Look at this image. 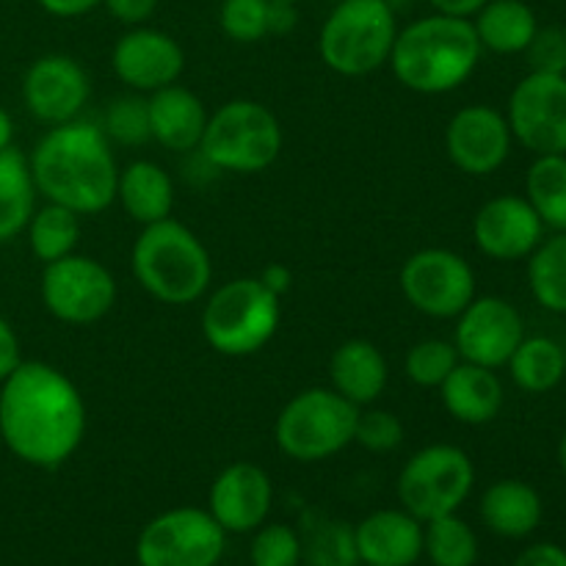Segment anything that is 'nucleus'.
<instances>
[{
	"label": "nucleus",
	"mask_w": 566,
	"mask_h": 566,
	"mask_svg": "<svg viewBox=\"0 0 566 566\" xmlns=\"http://www.w3.org/2000/svg\"><path fill=\"white\" fill-rule=\"evenodd\" d=\"M0 437L20 462L61 468L86 437V403L48 363H20L0 381Z\"/></svg>",
	"instance_id": "nucleus-1"
},
{
	"label": "nucleus",
	"mask_w": 566,
	"mask_h": 566,
	"mask_svg": "<svg viewBox=\"0 0 566 566\" xmlns=\"http://www.w3.org/2000/svg\"><path fill=\"white\" fill-rule=\"evenodd\" d=\"M31 175L48 202L64 205L77 216H94L116 199V166L111 142L92 122L55 125L33 147Z\"/></svg>",
	"instance_id": "nucleus-2"
},
{
	"label": "nucleus",
	"mask_w": 566,
	"mask_h": 566,
	"mask_svg": "<svg viewBox=\"0 0 566 566\" xmlns=\"http://www.w3.org/2000/svg\"><path fill=\"white\" fill-rule=\"evenodd\" d=\"M481 48L473 20L448 14L420 17L398 28L387 64L403 88L418 94H448L479 66Z\"/></svg>",
	"instance_id": "nucleus-3"
},
{
	"label": "nucleus",
	"mask_w": 566,
	"mask_h": 566,
	"mask_svg": "<svg viewBox=\"0 0 566 566\" xmlns=\"http://www.w3.org/2000/svg\"><path fill=\"white\" fill-rule=\"evenodd\" d=\"M133 274L138 285L164 304H193L213 280V263L197 232L169 219L147 224L133 243Z\"/></svg>",
	"instance_id": "nucleus-4"
},
{
	"label": "nucleus",
	"mask_w": 566,
	"mask_h": 566,
	"mask_svg": "<svg viewBox=\"0 0 566 566\" xmlns=\"http://www.w3.org/2000/svg\"><path fill=\"white\" fill-rule=\"evenodd\" d=\"M396 36L390 0H340L321 25L318 53L337 75L363 77L390 61Z\"/></svg>",
	"instance_id": "nucleus-5"
},
{
	"label": "nucleus",
	"mask_w": 566,
	"mask_h": 566,
	"mask_svg": "<svg viewBox=\"0 0 566 566\" xmlns=\"http://www.w3.org/2000/svg\"><path fill=\"white\" fill-rule=\"evenodd\" d=\"M282 318L280 296L258 276L224 282L202 310V335L216 354L252 357L276 335Z\"/></svg>",
	"instance_id": "nucleus-6"
},
{
	"label": "nucleus",
	"mask_w": 566,
	"mask_h": 566,
	"mask_svg": "<svg viewBox=\"0 0 566 566\" xmlns=\"http://www.w3.org/2000/svg\"><path fill=\"white\" fill-rule=\"evenodd\" d=\"M282 142L274 111L258 99H230L208 116L199 153L213 169L258 175L280 158Z\"/></svg>",
	"instance_id": "nucleus-7"
},
{
	"label": "nucleus",
	"mask_w": 566,
	"mask_h": 566,
	"mask_svg": "<svg viewBox=\"0 0 566 566\" xmlns=\"http://www.w3.org/2000/svg\"><path fill=\"white\" fill-rule=\"evenodd\" d=\"M359 407L329 387H310L282 407L274 437L280 451L293 462H324L354 442Z\"/></svg>",
	"instance_id": "nucleus-8"
},
{
	"label": "nucleus",
	"mask_w": 566,
	"mask_h": 566,
	"mask_svg": "<svg viewBox=\"0 0 566 566\" xmlns=\"http://www.w3.org/2000/svg\"><path fill=\"white\" fill-rule=\"evenodd\" d=\"M475 486L473 459L457 446L420 448L398 475V501L403 512L431 523L446 514H457Z\"/></svg>",
	"instance_id": "nucleus-9"
},
{
	"label": "nucleus",
	"mask_w": 566,
	"mask_h": 566,
	"mask_svg": "<svg viewBox=\"0 0 566 566\" xmlns=\"http://www.w3.org/2000/svg\"><path fill=\"white\" fill-rule=\"evenodd\" d=\"M227 531L208 509L180 506L158 514L136 539L138 566H216L224 556Z\"/></svg>",
	"instance_id": "nucleus-10"
},
{
	"label": "nucleus",
	"mask_w": 566,
	"mask_h": 566,
	"mask_svg": "<svg viewBox=\"0 0 566 566\" xmlns=\"http://www.w3.org/2000/svg\"><path fill=\"white\" fill-rule=\"evenodd\" d=\"M39 287L48 313L64 324H97L116 304L114 274L88 254L72 252L48 263Z\"/></svg>",
	"instance_id": "nucleus-11"
},
{
	"label": "nucleus",
	"mask_w": 566,
	"mask_h": 566,
	"mask_svg": "<svg viewBox=\"0 0 566 566\" xmlns=\"http://www.w3.org/2000/svg\"><path fill=\"white\" fill-rule=\"evenodd\" d=\"M401 293L429 318H457L475 298V271L451 249H420L403 263Z\"/></svg>",
	"instance_id": "nucleus-12"
},
{
	"label": "nucleus",
	"mask_w": 566,
	"mask_h": 566,
	"mask_svg": "<svg viewBox=\"0 0 566 566\" xmlns=\"http://www.w3.org/2000/svg\"><path fill=\"white\" fill-rule=\"evenodd\" d=\"M514 142L534 155H566V75L528 72L506 108Z\"/></svg>",
	"instance_id": "nucleus-13"
},
{
	"label": "nucleus",
	"mask_w": 566,
	"mask_h": 566,
	"mask_svg": "<svg viewBox=\"0 0 566 566\" xmlns=\"http://www.w3.org/2000/svg\"><path fill=\"white\" fill-rule=\"evenodd\" d=\"M457 321L453 346L459 357L481 368H503L525 337L523 315L501 296H475Z\"/></svg>",
	"instance_id": "nucleus-14"
},
{
	"label": "nucleus",
	"mask_w": 566,
	"mask_h": 566,
	"mask_svg": "<svg viewBox=\"0 0 566 566\" xmlns=\"http://www.w3.org/2000/svg\"><path fill=\"white\" fill-rule=\"evenodd\" d=\"M512 127L506 114L492 105H464L446 127V153L470 177L495 175L512 155Z\"/></svg>",
	"instance_id": "nucleus-15"
},
{
	"label": "nucleus",
	"mask_w": 566,
	"mask_h": 566,
	"mask_svg": "<svg viewBox=\"0 0 566 566\" xmlns=\"http://www.w3.org/2000/svg\"><path fill=\"white\" fill-rule=\"evenodd\" d=\"M92 83L86 70L72 55L50 53L33 61L22 77V99L33 119L44 125L75 122L88 103Z\"/></svg>",
	"instance_id": "nucleus-16"
},
{
	"label": "nucleus",
	"mask_w": 566,
	"mask_h": 566,
	"mask_svg": "<svg viewBox=\"0 0 566 566\" xmlns=\"http://www.w3.org/2000/svg\"><path fill=\"white\" fill-rule=\"evenodd\" d=\"M111 66L127 88L138 94H153L177 83V77L186 70V53L180 42L166 31L138 25L116 39Z\"/></svg>",
	"instance_id": "nucleus-17"
},
{
	"label": "nucleus",
	"mask_w": 566,
	"mask_h": 566,
	"mask_svg": "<svg viewBox=\"0 0 566 566\" xmlns=\"http://www.w3.org/2000/svg\"><path fill=\"white\" fill-rule=\"evenodd\" d=\"M473 238L481 254L501 263H514L528 260L545 241V224L528 199L503 193L481 205L473 219Z\"/></svg>",
	"instance_id": "nucleus-18"
},
{
	"label": "nucleus",
	"mask_w": 566,
	"mask_h": 566,
	"mask_svg": "<svg viewBox=\"0 0 566 566\" xmlns=\"http://www.w3.org/2000/svg\"><path fill=\"white\" fill-rule=\"evenodd\" d=\"M274 503V486L260 464L235 462L221 470L208 492V512L227 534H254Z\"/></svg>",
	"instance_id": "nucleus-19"
},
{
	"label": "nucleus",
	"mask_w": 566,
	"mask_h": 566,
	"mask_svg": "<svg viewBox=\"0 0 566 566\" xmlns=\"http://www.w3.org/2000/svg\"><path fill=\"white\" fill-rule=\"evenodd\" d=\"M359 564L415 566L423 556V523L403 509H379L354 528Z\"/></svg>",
	"instance_id": "nucleus-20"
},
{
	"label": "nucleus",
	"mask_w": 566,
	"mask_h": 566,
	"mask_svg": "<svg viewBox=\"0 0 566 566\" xmlns=\"http://www.w3.org/2000/svg\"><path fill=\"white\" fill-rule=\"evenodd\" d=\"M147 105L153 142L171 149V153L199 149L205 125H208V111H205V103L191 88L171 83V86L149 94Z\"/></svg>",
	"instance_id": "nucleus-21"
},
{
	"label": "nucleus",
	"mask_w": 566,
	"mask_h": 566,
	"mask_svg": "<svg viewBox=\"0 0 566 566\" xmlns=\"http://www.w3.org/2000/svg\"><path fill=\"white\" fill-rule=\"evenodd\" d=\"M390 368L379 348L370 340L354 337L340 343L329 359V381L332 390L340 392L354 407H370L385 392Z\"/></svg>",
	"instance_id": "nucleus-22"
},
{
	"label": "nucleus",
	"mask_w": 566,
	"mask_h": 566,
	"mask_svg": "<svg viewBox=\"0 0 566 566\" xmlns=\"http://www.w3.org/2000/svg\"><path fill=\"white\" fill-rule=\"evenodd\" d=\"M442 407L453 420L464 426H486L503 409V381L492 368L473 363H459L440 385Z\"/></svg>",
	"instance_id": "nucleus-23"
},
{
	"label": "nucleus",
	"mask_w": 566,
	"mask_h": 566,
	"mask_svg": "<svg viewBox=\"0 0 566 566\" xmlns=\"http://www.w3.org/2000/svg\"><path fill=\"white\" fill-rule=\"evenodd\" d=\"M539 492L520 479L495 481L481 497V520L486 528L503 539H525L542 523Z\"/></svg>",
	"instance_id": "nucleus-24"
},
{
	"label": "nucleus",
	"mask_w": 566,
	"mask_h": 566,
	"mask_svg": "<svg viewBox=\"0 0 566 566\" xmlns=\"http://www.w3.org/2000/svg\"><path fill=\"white\" fill-rule=\"evenodd\" d=\"M116 199L138 224H155L171 216L175 208V182L169 171L155 160H133L119 169L116 180Z\"/></svg>",
	"instance_id": "nucleus-25"
},
{
	"label": "nucleus",
	"mask_w": 566,
	"mask_h": 566,
	"mask_svg": "<svg viewBox=\"0 0 566 566\" xmlns=\"http://www.w3.org/2000/svg\"><path fill=\"white\" fill-rule=\"evenodd\" d=\"M473 28L484 50L517 55L528 50L539 31V20L525 0H486L484 9L473 17Z\"/></svg>",
	"instance_id": "nucleus-26"
},
{
	"label": "nucleus",
	"mask_w": 566,
	"mask_h": 566,
	"mask_svg": "<svg viewBox=\"0 0 566 566\" xmlns=\"http://www.w3.org/2000/svg\"><path fill=\"white\" fill-rule=\"evenodd\" d=\"M302 562L307 566H359L354 528L332 514L310 509L298 520Z\"/></svg>",
	"instance_id": "nucleus-27"
},
{
	"label": "nucleus",
	"mask_w": 566,
	"mask_h": 566,
	"mask_svg": "<svg viewBox=\"0 0 566 566\" xmlns=\"http://www.w3.org/2000/svg\"><path fill=\"white\" fill-rule=\"evenodd\" d=\"M36 182L20 149L0 153V243L20 235L36 210Z\"/></svg>",
	"instance_id": "nucleus-28"
},
{
	"label": "nucleus",
	"mask_w": 566,
	"mask_h": 566,
	"mask_svg": "<svg viewBox=\"0 0 566 566\" xmlns=\"http://www.w3.org/2000/svg\"><path fill=\"white\" fill-rule=\"evenodd\" d=\"M506 365L520 390L542 396V392L556 390L564 381L566 352L553 337H523V343H520L517 352L512 354Z\"/></svg>",
	"instance_id": "nucleus-29"
},
{
	"label": "nucleus",
	"mask_w": 566,
	"mask_h": 566,
	"mask_svg": "<svg viewBox=\"0 0 566 566\" xmlns=\"http://www.w3.org/2000/svg\"><path fill=\"white\" fill-rule=\"evenodd\" d=\"M525 199L545 230L566 232V155H536L525 175Z\"/></svg>",
	"instance_id": "nucleus-30"
},
{
	"label": "nucleus",
	"mask_w": 566,
	"mask_h": 566,
	"mask_svg": "<svg viewBox=\"0 0 566 566\" xmlns=\"http://www.w3.org/2000/svg\"><path fill=\"white\" fill-rule=\"evenodd\" d=\"M25 230L33 258L48 265L75 252L77 238H81V216L64 205L48 202L44 208L33 210Z\"/></svg>",
	"instance_id": "nucleus-31"
},
{
	"label": "nucleus",
	"mask_w": 566,
	"mask_h": 566,
	"mask_svg": "<svg viewBox=\"0 0 566 566\" xmlns=\"http://www.w3.org/2000/svg\"><path fill=\"white\" fill-rule=\"evenodd\" d=\"M528 285L536 302L566 315V232H553L528 258Z\"/></svg>",
	"instance_id": "nucleus-32"
},
{
	"label": "nucleus",
	"mask_w": 566,
	"mask_h": 566,
	"mask_svg": "<svg viewBox=\"0 0 566 566\" xmlns=\"http://www.w3.org/2000/svg\"><path fill=\"white\" fill-rule=\"evenodd\" d=\"M423 553L434 566H475L479 536L457 514H446L423 523Z\"/></svg>",
	"instance_id": "nucleus-33"
},
{
	"label": "nucleus",
	"mask_w": 566,
	"mask_h": 566,
	"mask_svg": "<svg viewBox=\"0 0 566 566\" xmlns=\"http://www.w3.org/2000/svg\"><path fill=\"white\" fill-rule=\"evenodd\" d=\"M108 142L122 144V147H144L153 138L149 130V105L142 94H122L105 108L103 127Z\"/></svg>",
	"instance_id": "nucleus-34"
},
{
	"label": "nucleus",
	"mask_w": 566,
	"mask_h": 566,
	"mask_svg": "<svg viewBox=\"0 0 566 566\" xmlns=\"http://www.w3.org/2000/svg\"><path fill=\"white\" fill-rule=\"evenodd\" d=\"M462 363L457 346L448 340H420L415 343L403 359V374L412 385L418 387H437L440 390L442 381L451 376V370Z\"/></svg>",
	"instance_id": "nucleus-35"
},
{
	"label": "nucleus",
	"mask_w": 566,
	"mask_h": 566,
	"mask_svg": "<svg viewBox=\"0 0 566 566\" xmlns=\"http://www.w3.org/2000/svg\"><path fill=\"white\" fill-rule=\"evenodd\" d=\"M252 566H302V539L291 525H260L249 545Z\"/></svg>",
	"instance_id": "nucleus-36"
},
{
	"label": "nucleus",
	"mask_w": 566,
	"mask_h": 566,
	"mask_svg": "<svg viewBox=\"0 0 566 566\" xmlns=\"http://www.w3.org/2000/svg\"><path fill=\"white\" fill-rule=\"evenodd\" d=\"M219 25L232 42H260L269 36V0H221Z\"/></svg>",
	"instance_id": "nucleus-37"
},
{
	"label": "nucleus",
	"mask_w": 566,
	"mask_h": 566,
	"mask_svg": "<svg viewBox=\"0 0 566 566\" xmlns=\"http://www.w3.org/2000/svg\"><path fill=\"white\" fill-rule=\"evenodd\" d=\"M354 442L370 453H390L403 442V423L387 409H359Z\"/></svg>",
	"instance_id": "nucleus-38"
},
{
	"label": "nucleus",
	"mask_w": 566,
	"mask_h": 566,
	"mask_svg": "<svg viewBox=\"0 0 566 566\" xmlns=\"http://www.w3.org/2000/svg\"><path fill=\"white\" fill-rule=\"evenodd\" d=\"M531 72H547V75H566V31L564 28H539L531 39L528 50Z\"/></svg>",
	"instance_id": "nucleus-39"
},
{
	"label": "nucleus",
	"mask_w": 566,
	"mask_h": 566,
	"mask_svg": "<svg viewBox=\"0 0 566 566\" xmlns=\"http://www.w3.org/2000/svg\"><path fill=\"white\" fill-rule=\"evenodd\" d=\"M103 6L108 9V14L114 20H119L122 25L138 28L147 25L149 17L158 9V0H103Z\"/></svg>",
	"instance_id": "nucleus-40"
},
{
	"label": "nucleus",
	"mask_w": 566,
	"mask_h": 566,
	"mask_svg": "<svg viewBox=\"0 0 566 566\" xmlns=\"http://www.w3.org/2000/svg\"><path fill=\"white\" fill-rule=\"evenodd\" d=\"M512 566H566V551L553 542H539L520 553Z\"/></svg>",
	"instance_id": "nucleus-41"
},
{
	"label": "nucleus",
	"mask_w": 566,
	"mask_h": 566,
	"mask_svg": "<svg viewBox=\"0 0 566 566\" xmlns=\"http://www.w3.org/2000/svg\"><path fill=\"white\" fill-rule=\"evenodd\" d=\"M20 340H17L14 329L9 326V321L0 315V381L11 374V370L20 365Z\"/></svg>",
	"instance_id": "nucleus-42"
},
{
	"label": "nucleus",
	"mask_w": 566,
	"mask_h": 566,
	"mask_svg": "<svg viewBox=\"0 0 566 566\" xmlns=\"http://www.w3.org/2000/svg\"><path fill=\"white\" fill-rule=\"evenodd\" d=\"M296 3L269 0V36H287L296 28Z\"/></svg>",
	"instance_id": "nucleus-43"
},
{
	"label": "nucleus",
	"mask_w": 566,
	"mask_h": 566,
	"mask_svg": "<svg viewBox=\"0 0 566 566\" xmlns=\"http://www.w3.org/2000/svg\"><path fill=\"white\" fill-rule=\"evenodd\" d=\"M48 14L53 17H83L88 11H94L97 6H103V0H36Z\"/></svg>",
	"instance_id": "nucleus-44"
},
{
	"label": "nucleus",
	"mask_w": 566,
	"mask_h": 566,
	"mask_svg": "<svg viewBox=\"0 0 566 566\" xmlns=\"http://www.w3.org/2000/svg\"><path fill=\"white\" fill-rule=\"evenodd\" d=\"M429 6L437 11V14L464 17V20H473V17L484 9L486 0H429Z\"/></svg>",
	"instance_id": "nucleus-45"
},
{
	"label": "nucleus",
	"mask_w": 566,
	"mask_h": 566,
	"mask_svg": "<svg viewBox=\"0 0 566 566\" xmlns=\"http://www.w3.org/2000/svg\"><path fill=\"white\" fill-rule=\"evenodd\" d=\"M260 282H263L265 287H269L271 293H274V296H285L287 291H291V285H293V274H291V269H287V265H282V263H271V265H265L263 269V274L258 276Z\"/></svg>",
	"instance_id": "nucleus-46"
},
{
	"label": "nucleus",
	"mask_w": 566,
	"mask_h": 566,
	"mask_svg": "<svg viewBox=\"0 0 566 566\" xmlns=\"http://www.w3.org/2000/svg\"><path fill=\"white\" fill-rule=\"evenodd\" d=\"M11 138H14V125H11V116L0 105V153L11 147Z\"/></svg>",
	"instance_id": "nucleus-47"
},
{
	"label": "nucleus",
	"mask_w": 566,
	"mask_h": 566,
	"mask_svg": "<svg viewBox=\"0 0 566 566\" xmlns=\"http://www.w3.org/2000/svg\"><path fill=\"white\" fill-rule=\"evenodd\" d=\"M558 464H562V470L566 475V431L562 434V440H558Z\"/></svg>",
	"instance_id": "nucleus-48"
},
{
	"label": "nucleus",
	"mask_w": 566,
	"mask_h": 566,
	"mask_svg": "<svg viewBox=\"0 0 566 566\" xmlns=\"http://www.w3.org/2000/svg\"><path fill=\"white\" fill-rule=\"evenodd\" d=\"M282 3H302V0H282Z\"/></svg>",
	"instance_id": "nucleus-49"
},
{
	"label": "nucleus",
	"mask_w": 566,
	"mask_h": 566,
	"mask_svg": "<svg viewBox=\"0 0 566 566\" xmlns=\"http://www.w3.org/2000/svg\"><path fill=\"white\" fill-rule=\"evenodd\" d=\"M304 566H307V564H304Z\"/></svg>",
	"instance_id": "nucleus-50"
}]
</instances>
